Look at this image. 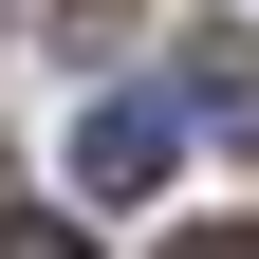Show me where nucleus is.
Masks as SVG:
<instances>
[{"label":"nucleus","instance_id":"nucleus-1","mask_svg":"<svg viewBox=\"0 0 259 259\" xmlns=\"http://www.w3.org/2000/svg\"><path fill=\"white\" fill-rule=\"evenodd\" d=\"M167 130H185V93H111V111L74 130V185L93 204H148V185H167Z\"/></svg>","mask_w":259,"mask_h":259},{"label":"nucleus","instance_id":"nucleus-2","mask_svg":"<svg viewBox=\"0 0 259 259\" xmlns=\"http://www.w3.org/2000/svg\"><path fill=\"white\" fill-rule=\"evenodd\" d=\"M167 93H185V111L222 130V148H259V37H241V19H204V37L167 56Z\"/></svg>","mask_w":259,"mask_h":259}]
</instances>
